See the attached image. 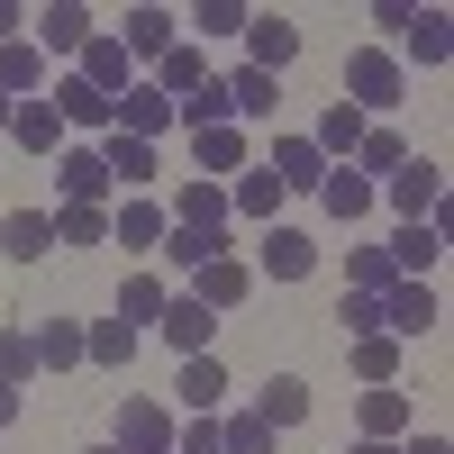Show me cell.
I'll list each match as a JSON object with an SVG mask.
<instances>
[{"mask_svg": "<svg viewBox=\"0 0 454 454\" xmlns=\"http://www.w3.org/2000/svg\"><path fill=\"white\" fill-rule=\"evenodd\" d=\"M164 300H173L164 273H128V282H119V327H155V318H164Z\"/></svg>", "mask_w": 454, "mask_h": 454, "instance_id": "obj_34", "label": "cell"}, {"mask_svg": "<svg viewBox=\"0 0 454 454\" xmlns=\"http://www.w3.org/2000/svg\"><path fill=\"white\" fill-rule=\"evenodd\" d=\"M173 128H192V137H200V128H237V119H227V91H218V73H209V82H200L192 100H173Z\"/></svg>", "mask_w": 454, "mask_h": 454, "instance_id": "obj_36", "label": "cell"}, {"mask_svg": "<svg viewBox=\"0 0 454 454\" xmlns=\"http://www.w3.org/2000/svg\"><path fill=\"white\" fill-rule=\"evenodd\" d=\"M155 254L173 263V273H200L209 254H227V237H192V227H164V246H155Z\"/></svg>", "mask_w": 454, "mask_h": 454, "instance_id": "obj_39", "label": "cell"}, {"mask_svg": "<svg viewBox=\"0 0 454 454\" xmlns=\"http://www.w3.org/2000/svg\"><path fill=\"white\" fill-rule=\"evenodd\" d=\"M109 445H119V454H173V409L145 400V391H128L119 419H109Z\"/></svg>", "mask_w": 454, "mask_h": 454, "instance_id": "obj_3", "label": "cell"}, {"mask_svg": "<svg viewBox=\"0 0 454 454\" xmlns=\"http://www.w3.org/2000/svg\"><path fill=\"white\" fill-rule=\"evenodd\" d=\"M0 382H10V391L36 382V336L27 327H0Z\"/></svg>", "mask_w": 454, "mask_h": 454, "instance_id": "obj_41", "label": "cell"}, {"mask_svg": "<svg viewBox=\"0 0 454 454\" xmlns=\"http://www.w3.org/2000/svg\"><path fill=\"white\" fill-rule=\"evenodd\" d=\"M400 91H409L400 55H382V46H355V55H346V109L382 119V109H400Z\"/></svg>", "mask_w": 454, "mask_h": 454, "instance_id": "obj_1", "label": "cell"}, {"mask_svg": "<svg viewBox=\"0 0 454 454\" xmlns=\"http://www.w3.org/2000/svg\"><path fill=\"white\" fill-rule=\"evenodd\" d=\"M173 454H227V445H218V419H182V427H173Z\"/></svg>", "mask_w": 454, "mask_h": 454, "instance_id": "obj_46", "label": "cell"}, {"mask_svg": "<svg viewBox=\"0 0 454 454\" xmlns=\"http://www.w3.org/2000/svg\"><path fill=\"white\" fill-rule=\"evenodd\" d=\"M82 364H100V372H128V364H137V327H119V318H91V327H82Z\"/></svg>", "mask_w": 454, "mask_h": 454, "instance_id": "obj_31", "label": "cell"}, {"mask_svg": "<svg viewBox=\"0 0 454 454\" xmlns=\"http://www.w3.org/2000/svg\"><path fill=\"white\" fill-rule=\"evenodd\" d=\"M100 164H109V182H128V192H145V182H164V164H155V145H137V137H119V128H109V145H100Z\"/></svg>", "mask_w": 454, "mask_h": 454, "instance_id": "obj_28", "label": "cell"}, {"mask_svg": "<svg viewBox=\"0 0 454 454\" xmlns=\"http://www.w3.org/2000/svg\"><path fill=\"white\" fill-rule=\"evenodd\" d=\"M391 282H400V273H391V254H382V246H355V254H346V291H364V300H382Z\"/></svg>", "mask_w": 454, "mask_h": 454, "instance_id": "obj_40", "label": "cell"}, {"mask_svg": "<svg viewBox=\"0 0 454 454\" xmlns=\"http://www.w3.org/2000/svg\"><path fill=\"white\" fill-rule=\"evenodd\" d=\"M10 109H19V100H0V137H10Z\"/></svg>", "mask_w": 454, "mask_h": 454, "instance_id": "obj_51", "label": "cell"}, {"mask_svg": "<svg viewBox=\"0 0 454 454\" xmlns=\"http://www.w3.org/2000/svg\"><path fill=\"white\" fill-rule=\"evenodd\" d=\"M336 327H346V346H355V336H382V300L346 291V300H336Z\"/></svg>", "mask_w": 454, "mask_h": 454, "instance_id": "obj_45", "label": "cell"}, {"mask_svg": "<svg viewBox=\"0 0 454 454\" xmlns=\"http://www.w3.org/2000/svg\"><path fill=\"white\" fill-rule=\"evenodd\" d=\"M246 291H254V263H237V254H209L200 273H192V300H200L209 318H227V309H237Z\"/></svg>", "mask_w": 454, "mask_h": 454, "instance_id": "obj_9", "label": "cell"}, {"mask_svg": "<svg viewBox=\"0 0 454 454\" xmlns=\"http://www.w3.org/2000/svg\"><path fill=\"white\" fill-rule=\"evenodd\" d=\"M46 55H36L27 46V36H10V46H0V100H36V91H46Z\"/></svg>", "mask_w": 454, "mask_h": 454, "instance_id": "obj_22", "label": "cell"}, {"mask_svg": "<svg viewBox=\"0 0 454 454\" xmlns=\"http://www.w3.org/2000/svg\"><path fill=\"white\" fill-rule=\"evenodd\" d=\"M445 27H454L445 10H409V27H400L409 64H445V55H454V36H445ZM409 64H400V73H409Z\"/></svg>", "mask_w": 454, "mask_h": 454, "instance_id": "obj_30", "label": "cell"}, {"mask_svg": "<svg viewBox=\"0 0 454 454\" xmlns=\"http://www.w3.org/2000/svg\"><path fill=\"white\" fill-rule=\"evenodd\" d=\"M27 27H36V55H46V64H55V55H82L91 36H100V27H91V10H82V0H55V10H36Z\"/></svg>", "mask_w": 454, "mask_h": 454, "instance_id": "obj_8", "label": "cell"}, {"mask_svg": "<svg viewBox=\"0 0 454 454\" xmlns=\"http://www.w3.org/2000/svg\"><path fill=\"white\" fill-rule=\"evenodd\" d=\"M73 73H82V82L109 100V109H119V91L137 82V64H128V46H119V36H91V46L82 55H73Z\"/></svg>", "mask_w": 454, "mask_h": 454, "instance_id": "obj_14", "label": "cell"}, {"mask_svg": "<svg viewBox=\"0 0 454 454\" xmlns=\"http://www.w3.org/2000/svg\"><path fill=\"white\" fill-rule=\"evenodd\" d=\"M164 227H173L164 200H145V192H128L119 209H109V237H119L128 254H155V246H164Z\"/></svg>", "mask_w": 454, "mask_h": 454, "instance_id": "obj_16", "label": "cell"}, {"mask_svg": "<svg viewBox=\"0 0 454 454\" xmlns=\"http://www.w3.org/2000/svg\"><path fill=\"white\" fill-rule=\"evenodd\" d=\"M82 364V318H46L36 327V372H73Z\"/></svg>", "mask_w": 454, "mask_h": 454, "instance_id": "obj_35", "label": "cell"}, {"mask_svg": "<svg viewBox=\"0 0 454 454\" xmlns=\"http://www.w3.org/2000/svg\"><path fill=\"white\" fill-rule=\"evenodd\" d=\"M55 246H109V209H46Z\"/></svg>", "mask_w": 454, "mask_h": 454, "instance_id": "obj_42", "label": "cell"}, {"mask_svg": "<svg viewBox=\"0 0 454 454\" xmlns=\"http://www.w3.org/2000/svg\"><path fill=\"white\" fill-rule=\"evenodd\" d=\"M218 91H227V119H237V128H254V119H273V109H282V82H273V73H254V64L218 73Z\"/></svg>", "mask_w": 454, "mask_h": 454, "instance_id": "obj_13", "label": "cell"}, {"mask_svg": "<svg viewBox=\"0 0 454 454\" xmlns=\"http://www.w3.org/2000/svg\"><path fill=\"white\" fill-rule=\"evenodd\" d=\"M346 454H400V445H382V436H355V445H346Z\"/></svg>", "mask_w": 454, "mask_h": 454, "instance_id": "obj_50", "label": "cell"}, {"mask_svg": "<svg viewBox=\"0 0 454 454\" xmlns=\"http://www.w3.org/2000/svg\"><path fill=\"white\" fill-rule=\"evenodd\" d=\"M192 164H200V182L246 173V128H200V137H192Z\"/></svg>", "mask_w": 454, "mask_h": 454, "instance_id": "obj_27", "label": "cell"}, {"mask_svg": "<svg viewBox=\"0 0 454 454\" xmlns=\"http://www.w3.org/2000/svg\"><path fill=\"white\" fill-rule=\"evenodd\" d=\"M200 82H209V55L192 46V36H182V46H173V55L155 64V91H164V100H192Z\"/></svg>", "mask_w": 454, "mask_h": 454, "instance_id": "obj_32", "label": "cell"}, {"mask_svg": "<svg viewBox=\"0 0 454 454\" xmlns=\"http://www.w3.org/2000/svg\"><path fill=\"white\" fill-rule=\"evenodd\" d=\"M346 364L364 372V382H372V391H382V382H391V372H400V336H355V346H346Z\"/></svg>", "mask_w": 454, "mask_h": 454, "instance_id": "obj_38", "label": "cell"}, {"mask_svg": "<svg viewBox=\"0 0 454 454\" xmlns=\"http://www.w3.org/2000/svg\"><path fill=\"white\" fill-rule=\"evenodd\" d=\"M263 173H273L282 192H318V182H327V155H318L309 137H273V164H263Z\"/></svg>", "mask_w": 454, "mask_h": 454, "instance_id": "obj_19", "label": "cell"}, {"mask_svg": "<svg viewBox=\"0 0 454 454\" xmlns=\"http://www.w3.org/2000/svg\"><path fill=\"white\" fill-rule=\"evenodd\" d=\"M55 182H64V209H109V164H100V145H64L55 155Z\"/></svg>", "mask_w": 454, "mask_h": 454, "instance_id": "obj_4", "label": "cell"}, {"mask_svg": "<svg viewBox=\"0 0 454 454\" xmlns=\"http://www.w3.org/2000/svg\"><path fill=\"white\" fill-rule=\"evenodd\" d=\"M436 318H445V309H436L427 282H391V291H382V336H400V346H409V336H436Z\"/></svg>", "mask_w": 454, "mask_h": 454, "instance_id": "obj_6", "label": "cell"}, {"mask_svg": "<svg viewBox=\"0 0 454 454\" xmlns=\"http://www.w3.org/2000/svg\"><path fill=\"white\" fill-rule=\"evenodd\" d=\"M155 327H164V346H173V355H209V336H218V318L200 309V300H192V291H173Z\"/></svg>", "mask_w": 454, "mask_h": 454, "instance_id": "obj_18", "label": "cell"}, {"mask_svg": "<svg viewBox=\"0 0 454 454\" xmlns=\"http://www.w3.org/2000/svg\"><path fill=\"white\" fill-rule=\"evenodd\" d=\"M119 46H128V64H164V55L182 46V19H173V10H128Z\"/></svg>", "mask_w": 454, "mask_h": 454, "instance_id": "obj_17", "label": "cell"}, {"mask_svg": "<svg viewBox=\"0 0 454 454\" xmlns=\"http://www.w3.org/2000/svg\"><path fill=\"white\" fill-rule=\"evenodd\" d=\"M346 164H355V173L372 182V192H382V182H391V173L409 164V137H400V128H364V145H355Z\"/></svg>", "mask_w": 454, "mask_h": 454, "instance_id": "obj_26", "label": "cell"}, {"mask_svg": "<svg viewBox=\"0 0 454 454\" xmlns=\"http://www.w3.org/2000/svg\"><path fill=\"white\" fill-rule=\"evenodd\" d=\"M254 419L273 427V436H282V427H300V419H309V382H300V372H273V382L254 391Z\"/></svg>", "mask_w": 454, "mask_h": 454, "instance_id": "obj_21", "label": "cell"}, {"mask_svg": "<svg viewBox=\"0 0 454 454\" xmlns=\"http://www.w3.org/2000/svg\"><path fill=\"white\" fill-rule=\"evenodd\" d=\"M372 200H391V209H400V227H427V218L445 209V173H436L427 155H409V164H400V173H391Z\"/></svg>", "mask_w": 454, "mask_h": 454, "instance_id": "obj_2", "label": "cell"}, {"mask_svg": "<svg viewBox=\"0 0 454 454\" xmlns=\"http://www.w3.org/2000/svg\"><path fill=\"white\" fill-rule=\"evenodd\" d=\"M19 400H27V391H10V382H0V427H10V419H19Z\"/></svg>", "mask_w": 454, "mask_h": 454, "instance_id": "obj_49", "label": "cell"}, {"mask_svg": "<svg viewBox=\"0 0 454 454\" xmlns=\"http://www.w3.org/2000/svg\"><path fill=\"white\" fill-rule=\"evenodd\" d=\"M282 200H291V192H282L263 164H246L237 182H227V218H263V227H273V209H282Z\"/></svg>", "mask_w": 454, "mask_h": 454, "instance_id": "obj_24", "label": "cell"}, {"mask_svg": "<svg viewBox=\"0 0 454 454\" xmlns=\"http://www.w3.org/2000/svg\"><path fill=\"white\" fill-rule=\"evenodd\" d=\"M254 273H263V282H309V273H318V246L300 237V227H263Z\"/></svg>", "mask_w": 454, "mask_h": 454, "instance_id": "obj_7", "label": "cell"}, {"mask_svg": "<svg viewBox=\"0 0 454 454\" xmlns=\"http://www.w3.org/2000/svg\"><path fill=\"white\" fill-rule=\"evenodd\" d=\"M10 145H19V155H64V119L46 100H19L10 109Z\"/></svg>", "mask_w": 454, "mask_h": 454, "instance_id": "obj_23", "label": "cell"}, {"mask_svg": "<svg viewBox=\"0 0 454 454\" xmlns=\"http://www.w3.org/2000/svg\"><path fill=\"white\" fill-rule=\"evenodd\" d=\"M364 436H382V445L409 436V391H391V382H382V391H364Z\"/></svg>", "mask_w": 454, "mask_h": 454, "instance_id": "obj_37", "label": "cell"}, {"mask_svg": "<svg viewBox=\"0 0 454 454\" xmlns=\"http://www.w3.org/2000/svg\"><path fill=\"white\" fill-rule=\"evenodd\" d=\"M173 227H192V237H227V182H182V192H173V209H164Z\"/></svg>", "mask_w": 454, "mask_h": 454, "instance_id": "obj_12", "label": "cell"}, {"mask_svg": "<svg viewBox=\"0 0 454 454\" xmlns=\"http://www.w3.org/2000/svg\"><path fill=\"white\" fill-rule=\"evenodd\" d=\"M0 254H10V263H46L55 254V218L46 209H10V218H0Z\"/></svg>", "mask_w": 454, "mask_h": 454, "instance_id": "obj_20", "label": "cell"}, {"mask_svg": "<svg viewBox=\"0 0 454 454\" xmlns=\"http://www.w3.org/2000/svg\"><path fill=\"white\" fill-rule=\"evenodd\" d=\"M218 445L227 454H273V427H263L254 409H237V419H218Z\"/></svg>", "mask_w": 454, "mask_h": 454, "instance_id": "obj_44", "label": "cell"}, {"mask_svg": "<svg viewBox=\"0 0 454 454\" xmlns=\"http://www.w3.org/2000/svg\"><path fill=\"white\" fill-rule=\"evenodd\" d=\"M46 109L64 119V137H73V128H100V137L119 128V119H109V100L82 82V73H46Z\"/></svg>", "mask_w": 454, "mask_h": 454, "instance_id": "obj_5", "label": "cell"}, {"mask_svg": "<svg viewBox=\"0 0 454 454\" xmlns=\"http://www.w3.org/2000/svg\"><path fill=\"white\" fill-rule=\"evenodd\" d=\"M246 19H254L246 0H200V10H192V27H200V36H246ZM200 36H192V46H200Z\"/></svg>", "mask_w": 454, "mask_h": 454, "instance_id": "obj_43", "label": "cell"}, {"mask_svg": "<svg viewBox=\"0 0 454 454\" xmlns=\"http://www.w3.org/2000/svg\"><path fill=\"white\" fill-rule=\"evenodd\" d=\"M19 27H27V10H19V0H0V46H10Z\"/></svg>", "mask_w": 454, "mask_h": 454, "instance_id": "obj_47", "label": "cell"}, {"mask_svg": "<svg viewBox=\"0 0 454 454\" xmlns=\"http://www.w3.org/2000/svg\"><path fill=\"white\" fill-rule=\"evenodd\" d=\"M91 454H119V445H91Z\"/></svg>", "mask_w": 454, "mask_h": 454, "instance_id": "obj_52", "label": "cell"}, {"mask_svg": "<svg viewBox=\"0 0 454 454\" xmlns=\"http://www.w3.org/2000/svg\"><path fill=\"white\" fill-rule=\"evenodd\" d=\"M109 119H119V137H137V145H155V137L173 128V100H164L155 82H128V91H119V109H109Z\"/></svg>", "mask_w": 454, "mask_h": 454, "instance_id": "obj_15", "label": "cell"}, {"mask_svg": "<svg viewBox=\"0 0 454 454\" xmlns=\"http://www.w3.org/2000/svg\"><path fill=\"white\" fill-rule=\"evenodd\" d=\"M382 254H391V273H400V282H427L436 263H445V237H436V227H400Z\"/></svg>", "mask_w": 454, "mask_h": 454, "instance_id": "obj_25", "label": "cell"}, {"mask_svg": "<svg viewBox=\"0 0 454 454\" xmlns=\"http://www.w3.org/2000/svg\"><path fill=\"white\" fill-rule=\"evenodd\" d=\"M291 55H300V27H291L282 10H254V19H246V64L282 82V64H291Z\"/></svg>", "mask_w": 454, "mask_h": 454, "instance_id": "obj_11", "label": "cell"}, {"mask_svg": "<svg viewBox=\"0 0 454 454\" xmlns=\"http://www.w3.org/2000/svg\"><path fill=\"white\" fill-rule=\"evenodd\" d=\"M173 400L192 409V419H218V409H227V364H218V355H182V372H173Z\"/></svg>", "mask_w": 454, "mask_h": 454, "instance_id": "obj_10", "label": "cell"}, {"mask_svg": "<svg viewBox=\"0 0 454 454\" xmlns=\"http://www.w3.org/2000/svg\"><path fill=\"white\" fill-rule=\"evenodd\" d=\"M318 200H327V218H346V227H355V218L372 209V182H364L355 164H327V182H318Z\"/></svg>", "mask_w": 454, "mask_h": 454, "instance_id": "obj_33", "label": "cell"}, {"mask_svg": "<svg viewBox=\"0 0 454 454\" xmlns=\"http://www.w3.org/2000/svg\"><path fill=\"white\" fill-rule=\"evenodd\" d=\"M400 454H454V445H445V436H409Z\"/></svg>", "mask_w": 454, "mask_h": 454, "instance_id": "obj_48", "label": "cell"}, {"mask_svg": "<svg viewBox=\"0 0 454 454\" xmlns=\"http://www.w3.org/2000/svg\"><path fill=\"white\" fill-rule=\"evenodd\" d=\"M364 128H372V119H364V109H346V100H327V109H318V137H309V145H318V155H327V164H346V155H355V145H364Z\"/></svg>", "mask_w": 454, "mask_h": 454, "instance_id": "obj_29", "label": "cell"}]
</instances>
